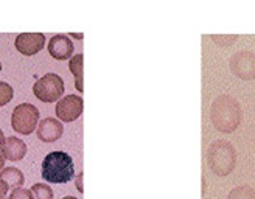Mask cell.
Segmentation results:
<instances>
[{"mask_svg":"<svg viewBox=\"0 0 255 199\" xmlns=\"http://www.w3.org/2000/svg\"><path fill=\"white\" fill-rule=\"evenodd\" d=\"M210 121L216 131L231 134L243 121V109L231 95H220L210 106Z\"/></svg>","mask_w":255,"mask_h":199,"instance_id":"obj_1","label":"cell"},{"mask_svg":"<svg viewBox=\"0 0 255 199\" xmlns=\"http://www.w3.org/2000/svg\"><path fill=\"white\" fill-rule=\"evenodd\" d=\"M42 179L50 184H67L75 176L72 157L64 151H53L45 156L41 168Z\"/></svg>","mask_w":255,"mask_h":199,"instance_id":"obj_2","label":"cell"},{"mask_svg":"<svg viewBox=\"0 0 255 199\" xmlns=\"http://www.w3.org/2000/svg\"><path fill=\"white\" fill-rule=\"evenodd\" d=\"M207 164L216 176H229L237 165V151L231 142L215 140L207 149Z\"/></svg>","mask_w":255,"mask_h":199,"instance_id":"obj_3","label":"cell"},{"mask_svg":"<svg viewBox=\"0 0 255 199\" xmlns=\"http://www.w3.org/2000/svg\"><path fill=\"white\" fill-rule=\"evenodd\" d=\"M39 124V110L30 103H22L14 107L11 115V128L17 134L28 135Z\"/></svg>","mask_w":255,"mask_h":199,"instance_id":"obj_4","label":"cell"},{"mask_svg":"<svg viewBox=\"0 0 255 199\" xmlns=\"http://www.w3.org/2000/svg\"><path fill=\"white\" fill-rule=\"evenodd\" d=\"M33 94L44 103H53L64 95V81L56 73H47L33 86Z\"/></svg>","mask_w":255,"mask_h":199,"instance_id":"obj_5","label":"cell"},{"mask_svg":"<svg viewBox=\"0 0 255 199\" xmlns=\"http://www.w3.org/2000/svg\"><path fill=\"white\" fill-rule=\"evenodd\" d=\"M229 67H231V72L240 80H255V53H252L251 50L237 52L229 61Z\"/></svg>","mask_w":255,"mask_h":199,"instance_id":"obj_6","label":"cell"},{"mask_svg":"<svg viewBox=\"0 0 255 199\" xmlns=\"http://www.w3.org/2000/svg\"><path fill=\"white\" fill-rule=\"evenodd\" d=\"M83 107H84V101H83L81 97L67 95L58 101L56 117L64 123L75 121V120H78V117L83 114Z\"/></svg>","mask_w":255,"mask_h":199,"instance_id":"obj_7","label":"cell"},{"mask_svg":"<svg viewBox=\"0 0 255 199\" xmlns=\"http://www.w3.org/2000/svg\"><path fill=\"white\" fill-rule=\"evenodd\" d=\"M45 36L42 33H22L16 37L14 47L19 53L25 56H33L44 48Z\"/></svg>","mask_w":255,"mask_h":199,"instance_id":"obj_8","label":"cell"},{"mask_svg":"<svg viewBox=\"0 0 255 199\" xmlns=\"http://www.w3.org/2000/svg\"><path fill=\"white\" fill-rule=\"evenodd\" d=\"M62 132H64L62 123L52 117L41 120V123L37 124V139L45 143L56 142L62 137Z\"/></svg>","mask_w":255,"mask_h":199,"instance_id":"obj_9","label":"cell"},{"mask_svg":"<svg viewBox=\"0 0 255 199\" xmlns=\"http://www.w3.org/2000/svg\"><path fill=\"white\" fill-rule=\"evenodd\" d=\"M48 53L58 61H66L73 53V44L66 34H56L48 42Z\"/></svg>","mask_w":255,"mask_h":199,"instance_id":"obj_10","label":"cell"},{"mask_svg":"<svg viewBox=\"0 0 255 199\" xmlns=\"http://www.w3.org/2000/svg\"><path fill=\"white\" fill-rule=\"evenodd\" d=\"M0 153L3 154L6 160L11 162H19L27 154V145L23 140L17 139V137H8L5 140L3 146L0 148Z\"/></svg>","mask_w":255,"mask_h":199,"instance_id":"obj_11","label":"cell"},{"mask_svg":"<svg viewBox=\"0 0 255 199\" xmlns=\"http://www.w3.org/2000/svg\"><path fill=\"white\" fill-rule=\"evenodd\" d=\"M0 181H3L9 190H16L23 185L25 178H23V173L19 168L5 167L2 171H0Z\"/></svg>","mask_w":255,"mask_h":199,"instance_id":"obj_12","label":"cell"},{"mask_svg":"<svg viewBox=\"0 0 255 199\" xmlns=\"http://www.w3.org/2000/svg\"><path fill=\"white\" fill-rule=\"evenodd\" d=\"M83 61H84V56L81 53L75 55L70 62H69V69L75 78V87L78 92H83L84 91V84H83Z\"/></svg>","mask_w":255,"mask_h":199,"instance_id":"obj_13","label":"cell"},{"mask_svg":"<svg viewBox=\"0 0 255 199\" xmlns=\"http://www.w3.org/2000/svg\"><path fill=\"white\" fill-rule=\"evenodd\" d=\"M227 199H255V190L249 185H238L231 193L227 195Z\"/></svg>","mask_w":255,"mask_h":199,"instance_id":"obj_14","label":"cell"},{"mask_svg":"<svg viewBox=\"0 0 255 199\" xmlns=\"http://www.w3.org/2000/svg\"><path fill=\"white\" fill-rule=\"evenodd\" d=\"M31 193L34 199H53V190L52 187L45 184H34L31 187Z\"/></svg>","mask_w":255,"mask_h":199,"instance_id":"obj_15","label":"cell"},{"mask_svg":"<svg viewBox=\"0 0 255 199\" xmlns=\"http://www.w3.org/2000/svg\"><path fill=\"white\" fill-rule=\"evenodd\" d=\"M12 97H14V91H12V87L8 83L0 81V106L8 104L12 100Z\"/></svg>","mask_w":255,"mask_h":199,"instance_id":"obj_16","label":"cell"},{"mask_svg":"<svg viewBox=\"0 0 255 199\" xmlns=\"http://www.w3.org/2000/svg\"><path fill=\"white\" fill-rule=\"evenodd\" d=\"M8 199H34L31 190H27V189H23V187H20V189H16V190H12L11 195L8 196Z\"/></svg>","mask_w":255,"mask_h":199,"instance_id":"obj_17","label":"cell"},{"mask_svg":"<svg viewBox=\"0 0 255 199\" xmlns=\"http://www.w3.org/2000/svg\"><path fill=\"white\" fill-rule=\"evenodd\" d=\"M237 37L238 36H212V41L215 44H218L220 47H229V45H232L235 41H237Z\"/></svg>","mask_w":255,"mask_h":199,"instance_id":"obj_18","label":"cell"},{"mask_svg":"<svg viewBox=\"0 0 255 199\" xmlns=\"http://www.w3.org/2000/svg\"><path fill=\"white\" fill-rule=\"evenodd\" d=\"M9 189L6 187V184L3 182V181H0V199H8L6 198V192H8Z\"/></svg>","mask_w":255,"mask_h":199,"instance_id":"obj_19","label":"cell"},{"mask_svg":"<svg viewBox=\"0 0 255 199\" xmlns=\"http://www.w3.org/2000/svg\"><path fill=\"white\" fill-rule=\"evenodd\" d=\"M83 178H84V173H80L78 174V179H76V189H78L80 193L84 192V187H83Z\"/></svg>","mask_w":255,"mask_h":199,"instance_id":"obj_20","label":"cell"},{"mask_svg":"<svg viewBox=\"0 0 255 199\" xmlns=\"http://www.w3.org/2000/svg\"><path fill=\"white\" fill-rule=\"evenodd\" d=\"M3 165H5V157H3V154H2V153H0V171H2V170L5 168Z\"/></svg>","mask_w":255,"mask_h":199,"instance_id":"obj_21","label":"cell"},{"mask_svg":"<svg viewBox=\"0 0 255 199\" xmlns=\"http://www.w3.org/2000/svg\"><path fill=\"white\" fill-rule=\"evenodd\" d=\"M5 135H3V131L2 129H0V148H2L3 146V143H5Z\"/></svg>","mask_w":255,"mask_h":199,"instance_id":"obj_22","label":"cell"},{"mask_svg":"<svg viewBox=\"0 0 255 199\" xmlns=\"http://www.w3.org/2000/svg\"><path fill=\"white\" fill-rule=\"evenodd\" d=\"M72 37H75V39H83V34L81 33H70Z\"/></svg>","mask_w":255,"mask_h":199,"instance_id":"obj_23","label":"cell"},{"mask_svg":"<svg viewBox=\"0 0 255 199\" xmlns=\"http://www.w3.org/2000/svg\"><path fill=\"white\" fill-rule=\"evenodd\" d=\"M64 199H78V198H75V196H66Z\"/></svg>","mask_w":255,"mask_h":199,"instance_id":"obj_24","label":"cell"},{"mask_svg":"<svg viewBox=\"0 0 255 199\" xmlns=\"http://www.w3.org/2000/svg\"><path fill=\"white\" fill-rule=\"evenodd\" d=\"M0 72H2V62H0Z\"/></svg>","mask_w":255,"mask_h":199,"instance_id":"obj_25","label":"cell"}]
</instances>
